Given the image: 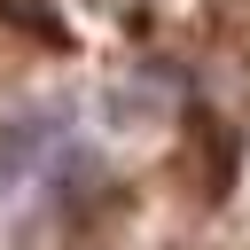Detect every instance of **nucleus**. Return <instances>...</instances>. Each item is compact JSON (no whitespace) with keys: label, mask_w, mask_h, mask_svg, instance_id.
Wrapping results in <instances>:
<instances>
[]
</instances>
